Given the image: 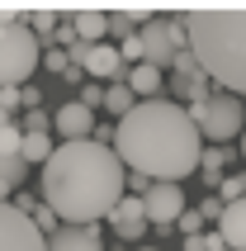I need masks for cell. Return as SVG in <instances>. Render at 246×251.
<instances>
[{"instance_id": "1", "label": "cell", "mask_w": 246, "mask_h": 251, "mask_svg": "<svg viewBox=\"0 0 246 251\" xmlns=\"http://www.w3.org/2000/svg\"><path fill=\"white\" fill-rule=\"evenodd\" d=\"M114 152L133 176H147L151 185H180L185 176L199 171L204 138L185 104L175 100H142L133 114L119 119Z\"/></svg>"}, {"instance_id": "2", "label": "cell", "mask_w": 246, "mask_h": 251, "mask_svg": "<svg viewBox=\"0 0 246 251\" xmlns=\"http://www.w3.org/2000/svg\"><path fill=\"white\" fill-rule=\"evenodd\" d=\"M128 190V166L99 142H57L43 166V204L67 227H90L119 209Z\"/></svg>"}, {"instance_id": "3", "label": "cell", "mask_w": 246, "mask_h": 251, "mask_svg": "<svg viewBox=\"0 0 246 251\" xmlns=\"http://www.w3.org/2000/svg\"><path fill=\"white\" fill-rule=\"evenodd\" d=\"M185 33L208 81L227 95H246V5H199L185 10Z\"/></svg>"}, {"instance_id": "4", "label": "cell", "mask_w": 246, "mask_h": 251, "mask_svg": "<svg viewBox=\"0 0 246 251\" xmlns=\"http://www.w3.org/2000/svg\"><path fill=\"white\" fill-rule=\"evenodd\" d=\"M185 114L194 119V128H199V138L208 147H227L232 138L246 133V109H242V100L227 95V90H213L204 104H190Z\"/></svg>"}, {"instance_id": "5", "label": "cell", "mask_w": 246, "mask_h": 251, "mask_svg": "<svg viewBox=\"0 0 246 251\" xmlns=\"http://www.w3.org/2000/svg\"><path fill=\"white\" fill-rule=\"evenodd\" d=\"M43 67V38L28 24H0V85H24Z\"/></svg>"}, {"instance_id": "6", "label": "cell", "mask_w": 246, "mask_h": 251, "mask_svg": "<svg viewBox=\"0 0 246 251\" xmlns=\"http://www.w3.org/2000/svg\"><path fill=\"white\" fill-rule=\"evenodd\" d=\"M137 38H142V62L156 71H166L175 62V52L190 48V33H185V14H156L147 24L137 28Z\"/></svg>"}, {"instance_id": "7", "label": "cell", "mask_w": 246, "mask_h": 251, "mask_svg": "<svg viewBox=\"0 0 246 251\" xmlns=\"http://www.w3.org/2000/svg\"><path fill=\"white\" fill-rule=\"evenodd\" d=\"M0 251H48V237L33 227L28 213H19L14 204H0Z\"/></svg>"}, {"instance_id": "8", "label": "cell", "mask_w": 246, "mask_h": 251, "mask_svg": "<svg viewBox=\"0 0 246 251\" xmlns=\"http://www.w3.org/2000/svg\"><path fill=\"white\" fill-rule=\"evenodd\" d=\"M142 199H147V223L151 227H171L185 213V190L180 185H147Z\"/></svg>"}, {"instance_id": "9", "label": "cell", "mask_w": 246, "mask_h": 251, "mask_svg": "<svg viewBox=\"0 0 246 251\" xmlns=\"http://www.w3.org/2000/svg\"><path fill=\"white\" fill-rule=\"evenodd\" d=\"M52 128L62 133V142H90V133H95V109H85L81 100H67V104L52 114Z\"/></svg>"}, {"instance_id": "10", "label": "cell", "mask_w": 246, "mask_h": 251, "mask_svg": "<svg viewBox=\"0 0 246 251\" xmlns=\"http://www.w3.org/2000/svg\"><path fill=\"white\" fill-rule=\"evenodd\" d=\"M109 227L119 232L123 242L147 237V199H142V195H123V199H119V209L109 213Z\"/></svg>"}, {"instance_id": "11", "label": "cell", "mask_w": 246, "mask_h": 251, "mask_svg": "<svg viewBox=\"0 0 246 251\" xmlns=\"http://www.w3.org/2000/svg\"><path fill=\"white\" fill-rule=\"evenodd\" d=\"M85 76L109 81V85H123V81H128V67H123L119 48H109V43H95V48H90V57H85Z\"/></svg>"}, {"instance_id": "12", "label": "cell", "mask_w": 246, "mask_h": 251, "mask_svg": "<svg viewBox=\"0 0 246 251\" xmlns=\"http://www.w3.org/2000/svg\"><path fill=\"white\" fill-rule=\"evenodd\" d=\"M48 251H104V232H99V223L90 227H57L52 237H48Z\"/></svg>"}, {"instance_id": "13", "label": "cell", "mask_w": 246, "mask_h": 251, "mask_svg": "<svg viewBox=\"0 0 246 251\" xmlns=\"http://www.w3.org/2000/svg\"><path fill=\"white\" fill-rule=\"evenodd\" d=\"M218 237L227 251H246V199H237V204H227L218 218Z\"/></svg>"}, {"instance_id": "14", "label": "cell", "mask_w": 246, "mask_h": 251, "mask_svg": "<svg viewBox=\"0 0 246 251\" xmlns=\"http://www.w3.org/2000/svg\"><path fill=\"white\" fill-rule=\"evenodd\" d=\"M128 90L137 95V104H142V100H161L166 76H161L156 67H147V62H142V67H133V71H128Z\"/></svg>"}, {"instance_id": "15", "label": "cell", "mask_w": 246, "mask_h": 251, "mask_svg": "<svg viewBox=\"0 0 246 251\" xmlns=\"http://www.w3.org/2000/svg\"><path fill=\"white\" fill-rule=\"evenodd\" d=\"M71 28H76V38L81 43H99L104 33H109V10H76V19H71Z\"/></svg>"}, {"instance_id": "16", "label": "cell", "mask_w": 246, "mask_h": 251, "mask_svg": "<svg viewBox=\"0 0 246 251\" xmlns=\"http://www.w3.org/2000/svg\"><path fill=\"white\" fill-rule=\"evenodd\" d=\"M24 176H28L24 156H0V204H10V195L24 185Z\"/></svg>"}, {"instance_id": "17", "label": "cell", "mask_w": 246, "mask_h": 251, "mask_svg": "<svg viewBox=\"0 0 246 251\" xmlns=\"http://www.w3.org/2000/svg\"><path fill=\"white\" fill-rule=\"evenodd\" d=\"M232 161V152L227 147H204V156H199V176H204L208 185H222V166Z\"/></svg>"}, {"instance_id": "18", "label": "cell", "mask_w": 246, "mask_h": 251, "mask_svg": "<svg viewBox=\"0 0 246 251\" xmlns=\"http://www.w3.org/2000/svg\"><path fill=\"white\" fill-rule=\"evenodd\" d=\"M24 24L33 28L43 43H48V38L57 33V24H62V19H57V10H52V5H38V10H24Z\"/></svg>"}, {"instance_id": "19", "label": "cell", "mask_w": 246, "mask_h": 251, "mask_svg": "<svg viewBox=\"0 0 246 251\" xmlns=\"http://www.w3.org/2000/svg\"><path fill=\"white\" fill-rule=\"evenodd\" d=\"M104 109H109V114H119V119L137 109V95L128 90V81H123V85H104Z\"/></svg>"}, {"instance_id": "20", "label": "cell", "mask_w": 246, "mask_h": 251, "mask_svg": "<svg viewBox=\"0 0 246 251\" xmlns=\"http://www.w3.org/2000/svg\"><path fill=\"white\" fill-rule=\"evenodd\" d=\"M57 147H52V138H48V133H24V161L28 166H33V161H43V166H48V156H52Z\"/></svg>"}, {"instance_id": "21", "label": "cell", "mask_w": 246, "mask_h": 251, "mask_svg": "<svg viewBox=\"0 0 246 251\" xmlns=\"http://www.w3.org/2000/svg\"><path fill=\"white\" fill-rule=\"evenodd\" d=\"M218 199H222V209H227V204H237V199H246V176H222Z\"/></svg>"}, {"instance_id": "22", "label": "cell", "mask_w": 246, "mask_h": 251, "mask_svg": "<svg viewBox=\"0 0 246 251\" xmlns=\"http://www.w3.org/2000/svg\"><path fill=\"white\" fill-rule=\"evenodd\" d=\"M109 33H114L119 43H128V38L137 33V24L128 19V10H109Z\"/></svg>"}, {"instance_id": "23", "label": "cell", "mask_w": 246, "mask_h": 251, "mask_svg": "<svg viewBox=\"0 0 246 251\" xmlns=\"http://www.w3.org/2000/svg\"><path fill=\"white\" fill-rule=\"evenodd\" d=\"M24 152V128H0V156H19Z\"/></svg>"}, {"instance_id": "24", "label": "cell", "mask_w": 246, "mask_h": 251, "mask_svg": "<svg viewBox=\"0 0 246 251\" xmlns=\"http://www.w3.org/2000/svg\"><path fill=\"white\" fill-rule=\"evenodd\" d=\"M171 67H175V76H199V57H194V48H185V52H175V62H171Z\"/></svg>"}, {"instance_id": "25", "label": "cell", "mask_w": 246, "mask_h": 251, "mask_svg": "<svg viewBox=\"0 0 246 251\" xmlns=\"http://www.w3.org/2000/svg\"><path fill=\"white\" fill-rule=\"evenodd\" d=\"M43 67H48V71H62V76H67V71H71L67 48H48V52H43Z\"/></svg>"}, {"instance_id": "26", "label": "cell", "mask_w": 246, "mask_h": 251, "mask_svg": "<svg viewBox=\"0 0 246 251\" xmlns=\"http://www.w3.org/2000/svg\"><path fill=\"white\" fill-rule=\"evenodd\" d=\"M180 232H185V237H199V232H204V218H199V209H185V213H180Z\"/></svg>"}, {"instance_id": "27", "label": "cell", "mask_w": 246, "mask_h": 251, "mask_svg": "<svg viewBox=\"0 0 246 251\" xmlns=\"http://www.w3.org/2000/svg\"><path fill=\"white\" fill-rule=\"evenodd\" d=\"M199 218H204V223H218V218H222V199H218V195H208L204 204H199Z\"/></svg>"}, {"instance_id": "28", "label": "cell", "mask_w": 246, "mask_h": 251, "mask_svg": "<svg viewBox=\"0 0 246 251\" xmlns=\"http://www.w3.org/2000/svg\"><path fill=\"white\" fill-rule=\"evenodd\" d=\"M19 104H24V100H19V85H0V109H5V114H14Z\"/></svg>"}, {"instance_id": "29", "label": "cell", "mask_w": 246, "mask_h": 251, "mask_svg": "<svg viewBox=\"0 0 246 251\" xmlns=\"http://www.w3.org/2000/svg\"><path fill=\"white\" fill-rule=\"evenodd\" d=\"M85 104V109H95V104H104V85H81V95H76Z\"/></svg>"}, {"instance_id": "30", "label": "cell", "mask_w": 246, "mask_h": 251, "mask_svg": "<svg viewBox=\"0 0 246 251\" xmlns=\"http://www.w3.org/2000/svg\"><path fill=\"white\" fill-rule=\"evenodd\" d=\"M19 100L28 104V114H38V104H43V90H38V85H19Z\"/></svg>"}, {"instance_id": "31", "label": "cell", "mask_w": 246, "mask_h": 251, "mask_svg": "<svg viewBox=\"0 0 246 251\" xmlns=\"http://www.w3.org/2000/svg\"><path fill=\"white\" fill-rule=\"evenodd\" d=\"M208 251H227V247H222V237H218V232H208Z\"/></svg>"}, {"instance_id": "32", "label": "cell", "mask_w": 246, "mask_h": 251, "mask_svg": "<svg viewBox=\"0 0 246 251\" xmlns=\"http://www.w3.org/2000/svg\"><path fill=\"white\" fill-rule=\"evenodd\" d=\"M0 128H10V114H5V109H0Z\"/></svg>"}, {"instance_id": "33", "label": "cell", "mask_w": 246, "mask_h": 251, "mask_svg": "<svg viewBox=\"0 0 246 251\" xmlns=\"http://www.w3.org/2000/svg\"><path fill=\"white\" fill-rule=\"evenodd\" d=\"M242 161H246V133H242Z\"/></svg>"}, {"instance_id": "34", "label": "cell", "mask_w": 246, "mask_h": 251, "mask_svg": "<svg viewBox=\"0 0 246 251\" xmlns=\"http://www.w3.org/2000/svg\"><path fill=\"white\" fill-rule=\"evenodd\" d=\"M142 251H156V247H142Z\"/></svg>"}]
</instances>
